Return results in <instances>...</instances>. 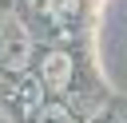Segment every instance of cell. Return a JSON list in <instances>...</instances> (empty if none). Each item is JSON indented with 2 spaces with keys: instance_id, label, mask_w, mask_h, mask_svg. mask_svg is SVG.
Instances as JSON below:
<instances>
[{
  "instance_id": "obj_1",
  "label": "cell",
  "mask_w": 127,
  "mask_h": 123,
  "mask_svg": "<svg viewBox=\"0 0 127 123\" xmlns=\"http://www.w3.org/2000/svg\"><path fill=\"white\" fill-rule=\"evenodd\" d=\"M36 40L40 36L32 32V24L16 8L0 4V75H8V79L32 75L36 60H40V44Z\"/></svg>"
},
{
  "instance_id": "obj_2",
  "label": "cell",
  "mask_w": 127,
  "mask_h": 123,
  "mask_svg": "<svg viewBox=\"0 0 127 123\" xmlns=\"http://www.w3.org/2000/svg\"><path fill=\"white\" fill-rule=\"evenodd\" d=\"M36 123H83V115H79L75 107L60 103V99H48V103H44V111L36 115Z\"/></svg>"
},
{
  "instance_id": "obj_3",
  "label": "cell",
  "mask_w": 127,
  "mask_h": 123,
  "mask_svg": "<svg viewBox=\"0 0 127 123\" xmlns=\"http://www.w3.org/2000/svg\"><path fill=\"white\" fill-rule=\"evenodd\" d=\"M87 123H127V119H123L119 111H111V107H99L95 119H87Z\"/></svg>"
}]
</instances>
